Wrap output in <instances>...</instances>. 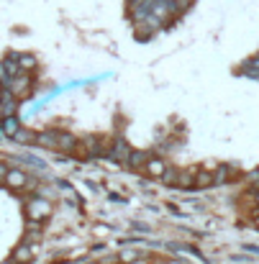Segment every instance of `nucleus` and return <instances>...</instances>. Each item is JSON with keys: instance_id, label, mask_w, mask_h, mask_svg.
I'll list each match as a JSON object with an SVG mask.
<instances>
[{"instance_id": "10", "label": "nucleus", "mask_w": 259, "mask_h": 264, "mask_svg": "<svg viewBox=\"0 0 259 264\" xmlns=\"http://www.w3.org/2000/svg\"><path fill=\"white\" fill-rule=\"evenodd\" d=\"M146 159H149V157H146L141 149H133V151H131V159H129V167H131V169H144Z\"/></svg>"}, {"instance_id": "6", "label": "nucleus", "mask_w": 259, "mask_h": 264, "mask_svg": "<svg viewBox=\"0 0 259 264\" xmlns=\"http://www.w3.org/2000/svg\"><path fill=\"white\" fill-rule=\"evenodd\" d=\"M36 144H41V147H49L51 151L59 149V131H44L36 136Z\"/></svg>"}, {"instance_id": "21", "label": "nucleus", "mask_w": 259, "mask_h": 264, "mask_svg": "<svg viewBox=\"0 0 259 264\" xmlns=\"http://www.w3.org/2000/svg\"><path fill=\"white\" fill-rule=\"evenodd\" d=\"M133 264H149L146 259H136V262H133Z\"/></svg>"}, {"instance_id": "4", "label": "nucleus", "mask_w": 259, "mask_h": 264, "mask_svg": "<svg viewBox=\"0 0 259 264\" xmlns=\"http://www.w3.org/2000/svg\"><path fill=\"white\" fill-rule=\"evenodd\" d=\"M5 90H11V93L18 98V100L26 98V95H29V90H31V75H18V77H16Z\"/></svg>"}, {"instance_id": "12", "label": "nucleus", "mask_w": 259, "mask_h": 264, "mask_svg": "<svg viewBox=\"0 0 259 264\" xmlns=\"http://www.w3.org/2000/svg\"><path fill=\"white\" fill-rule=\"evenodd\" d=\"M16 59H18V65H21L23 72L36 69V57H33V54H16Z\"/></svg>"}, {"instance_id": "7", "label": "nucleus", "mask_w": 259, "mask_h": 264, "mask_svg": "<svg viewBox=\"0 0 259 264\" xmlns=\"http://www.w3.org/2000/svg\"><path fill=\"white\" fill-rule=\"evenodd\" d=\"M164 172H167V165H164V159H159V157H151L146 162V175L149 177H159L162 180L164 177Z\"/></svg>"}, {"instance_id": "11", "label": "nucleus", "mask_w": 259, "mask_h": 264, "mask_svg": "<svg viewBox=\"0 0 259 264\" xmlns=\"http://www.w3.org/2000/svg\"><path fill=\"white\" fill-rule=\"evenodd\" d=\"M18 131H21L18 118H3V133L8 136V139H16V133Z\"/></svg>"}, {"instance_id": "20", "label": "nucleus", "mask_w": 259, "mask_h": 264, "mask_svg": "<svg viewBox=\"0 0 259 264\" xmlns=\"http://www.w3.org/2000/svg\"><path fill=\"white\" fill-rule=\"evenodd\" d=\"M167 264H187V262H182V259H172V262H167Z\"/></svg>"}, {"instance_id": "9", "label": "nucleus", "mask_w": 259, "mask_h": 264, "mask_svg": "<svg viewBox=\"0 0 259 264\" xmlns=\"http://www.w3.org/2000/svg\"><path fill=\"white\" fill-rule=\"evenodd\" d=\"M85 141L90 144V157H108V151H105V147L100 144V139H97V136H87Z\"/></svg>"}, {"instance_id": "23", "label": "nucleus", "mask_w": 259, "mask_h": 264, "mask_svg": "<svg viewBox=\"0 0 259 264\" xmlns=\"http://www.w3.org/2000/svg\"><path fill=\"white\" fill-rule=\"evenodd\" d=\"M254 223H257V226H259V218H257V221H254Z\"/></svg>"}, {"instance_id": "15", "label": "nucleus", "mask_w": 259, "mask_h": 264, "mask_svg": "<svg viewBox=\"0 0 259 264\" xmlns=\"http://www.w3.org/2000/svg\"><path fill=\"white\" fill-rule=\"evenodd\" d=\"M177 180H180V169H172V167H167V172H164L162 182H164V185H177Z\"/></svg>"}, {"instance_id": "5", "label": "nucleus", "mask_w": 259, "mask_h": 264, "mask_svg": "<svg viewBox=\"0 0 259 264\" xmlns=\"http://www.w3.org/2000/svg\"><path fill=\"white\" fill-rule=\"evenodd\" d=\"M33 257H36V254H33V249L23 244V247H18V249L11 254V262H13V264H31Z\"/></svg>"}, {"instance_id": "13", "label": "nucleus", "mask_w": 259, "mask_h": 264, "mask_svg": "<svg viewBox=\"0 0 259 264\" xmlns=\"http://www.w3.org/2000/svg\"><path fill=\"white\" fill-rule=\"evenodd\" d=\"M216 182V177L210 175V172H205V169H198V175H195V187H208Z\"/></svg>"}, {"instance_id": "2", "label": "nucleus", "mask_w": 259, "mask_h": 264, "mask_svg": "<svg viewBox=\"0 0 259 264\" xmlns=\"http://www.w3.org/2000/svg\"><path fill=\"white\" fill-rule=\"evenodd\" d=\"M131 151L133 149H129V144H126V139H115L113 141V149L108 151V157L113 159V162H118V165H126L129 167V159H131Z\"/></svg>"}, {"instance_id": "22", "label": "nucleus", "mask_w": 259, "mask_h": 264, "mask_svg": "<svg viewBox=\"0 0 259 264\" xmlns=\"http://www.w3.org/2000/svg\"><path fill=\"white\" fill-rule=\"evenodd\" d=\"M3 264H13V262H11V259H8V262H3Z\"/></svg>"}, {"instance_id": "16", "label": "nucleus", "mask_w": 259, "mask_h": 264, "mask_svg": "<svg viewBox=\"0 0 259 264\" xmlns=\"http://www.w3.org/2000/svg\"><path fill=\"white\" fill-rule=\"evenodd\" d=\"M16 141H21V144H31V141H36V136H33L31 131H26V129H21L18 133H16Z\"/></svg>"}, {"instance_id": "17", "label": "nucleus", "mask_w": 259, "mask_h": 264, "mask_svg": "<svg viewBox=\"0 0 259 264\" xmlns=\"http://www.w3.org/2000/svg\"><path fill=\"white\" fill-rule=\"evenodd\" d=\"M121 262H129V264H133V262H136L139 259V254L136 251H121V257H118Z\"/></svg>"}, {"instance_id": "1", "label": "nucleus", "mask_w": 259, "mask_h": 264, "mask_svg": "<svg viewBox=\"0 0 259 264\" xmlns=\"http://www.w3.org/2000/svg\"><path fill=\"white\" fill-rule=\"evenodd\" d=\"M51 218V203L49 200H41V198H31L26 200V221H36L44 223Z\"/></svg>"}, {"instance_id": "3", "label": "nucleus", "mask_w": 259, "mask_h": 264, "mask_svg": "<svg viewBox=\"0 0 259 264\" xmlns=\"http://www.w3.org/2000/svg\"><path fill=\"white\" fill-rule=\"evenodd\" d=\"M26 182H29V180H26V172L23 169H8L5 175H3L5 190H21Z\"/></svg>"}, {"instance_id": "18", "label": "nucleus", "mask_w": 259, "mask_h": 264, "mask_svg": "<svg viewBox=\"0 0 259 264\" xmlns=\"http://www.w3.org/2000/svg\"><path fill=\"white\" fill-rule=\"evenodd\" d=\"M228 177V167H218V175H216V182H223Z\"/></svg>"}, {"instance_id": "19", "label": "nucleus", "mask_w": 259, "mask_h": 264, "mask_svg": "<svg viewBox=\"0 0 259 264\" xmlns=\"http://www.w3.org/2000/svg\"><path fill=\"white\" fill-rule=\"evenodd\" d=\"M246 251H252V254H259V247H252V244H246Z\"/></svg>"}, {"instance_id": "14", "label": "nucleus", "mask_w": 259, "mask_h": 264, "mask_svg": "<svg viewBox=\"0 0 259 264\" xmlns=\"http://www.w3.org/2000/svg\"><path fill=\"white\" fill-rule=\"evenodd\" d=\"M75 147H77V139H75V136L59 131V149H75Z\"/></svg>"}, {"instance_id": "8", "label": "nucleus", "mask_w": 259, "mask_h": 264, "mask_svg": "<svg viewBox=\"0 0 259 264\" xmlns=\"http://www.w3.org/2000/svg\"><path fill=\"white\" fill-rule=\"evenodd\" d=\"M3 118H16V95L3 90Z\"/></svg>"}]
</instances>
